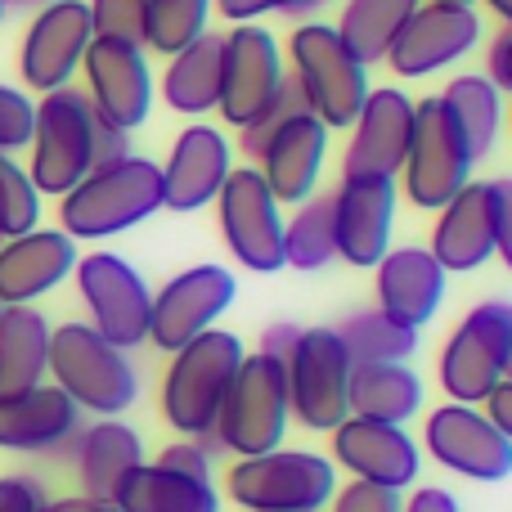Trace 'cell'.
I'll return each mask as SVG.
<instances>
[{
	"label": "cell",
	"instance_id": "d6986e66",
	"mask_svg": "<svg viewBox=\"0 0 512 512\" xmlns=\"http://www.w3.org/2000/svg\"><path fill=\"white\" fill-rule=\"evenodd\" d=\"M400 189L391 176H342L333 194V234L337 256L355 270H373L391 252Z\"/></svg>",
	"mask_w": 512,
	"mask_h": 512
},
{
	"label": "cell",
	"instance_id": "e0dca14e",
	"mask_svg": "<svg viewBox=\"0 0 512 512\" xmlns=\"http://www.w3.org/2000/svg\"><path fill=\"white\" fill-rule=\"evenodd\" d=\"M81 77H86V99L99 122L117 126L126 135L149 122L158 86H153V68L144 45L95 36L86 59H81Z\"/></svg>",
	"mask_w": 512,
	"mask_h": 512
},
{
	"label": "cell",
	"instance_id": "484cf974",
	"mask_svg": "<svg viewBox=\"0 0 512 512\" xmlns=\"http://www.w3.org/2000/svg\"><path fill=\"white\" fill-rule=\"evenodd\" d=\"M77 243L63 230H27L0 243V306H36L77 270Z\"/></svg>",
	"mask_w": 512,
	"mask_h": 512
},
{
	"label": "cell",
	"instance_id": "9a60e30c",
	"mask_svg": "<svg viewBox=\"0 0 512 512\" xmlns=\"http://www.w3.org/2000/svg\"><path fill=\"white\" fill-rule=\"evenodd\" d=\"M95 27H90L86 0H50L32 14L18 45V77L32 95H50V90L72 86V77L81 72Z\"/></svg>",
	"mask_w": 512,
	"mask_h": 512
},
{
	"label": "cell",
	"instance_id": "d4e9b609",
	"mask_svg": "<svg viewBox=\"0 0 512 512\" xmlns=\"http://www.w3.org/2000/svg\"><path fill=\"white\" fill-rule=\"evenodd\" d=\"M81 432V409L54 382L27 391H0V450L63 454Z\"/></svg>",
	"mask_w": 512,
	"mask_h": 512
},
{
	"label": "cell",
	"instance_id": "7dc6e473",
	"mask_svg": "<svg viewBox=\"0 0 512 512\" xmlns=\"http://www.w3.org/2000/svg\"><path fill=\"white\" fill-rule=\"evenodd\" d=\"M117 158H131V135L117 131V126H108V122H99L95 126V167L117 162Z\"/></svg>",
	"mask_w": 512,
	"mask_h": 512
},
{
	"label": "cell",
	"instance_id": "44dd1931",
	"mask_svg": "<svg viewBox=\"0 0 512 512\" xmlns=\"http://www.w3.org/2000/svg\"><path fill=\"white\" fill-rule=\"evenodd\" d=\"M351 144L342 158V176H400L414 131V99L400 86H378L364 95L355 122L346 126Z\"/></svg>",
	"mask_w": 512,
	"mask_h": 512
},
{
	"label": "cell",
	"instance_id": "52a82bcc",
	"mask_svg": "<svg viewBox=\"0 0 512 512\" xmlns=\"http://www.w3.org/2000/svg\"><path fill=\"white\" fill-rule=\"evenodd\" d=\"M337 490L333 459L315 450H270L234 459L225 495L243 512H324Z\"/></svg>",
	"mask_w": 512,
	"mask_h": 512
},
{
	"label": "cell",
	"instance_id": "2e32d148",
	"mask_svg": "<svg viewBox=\"0 0 512 512\" xmlns=\"http://www.w3.org/2000/svg\"><path fill=\"white\" fill-rule=\"evenodd\" d=\"M283 81H288V63H283L274 32H265L261 23H239L221 45V104H216V113L225 117V126L243 131L274 104Z\"/></svg>",
	"mask_w": 512,
	"mask_h": 512
},
{
	"label": "cell",
	"instance_id": "db71d44e",
	"mask_svg": "<svg viewBox=\"0 0 512 512\" xmlns=\"http://www.w3.org/2000/svg\"><path fill=\"white\" fill-rule=\"evenodd\" d=\"M0 5H5V9H32V14H36V9L50 5V0H0Z\"/></svg>",
	"mask_w": 512,
	"mask_h": 512
},
{
	"label": "cell",
	"instance_id": "3957f363",
	"mask_svg": "<svg viewBox=\"0 0 512 512\" xmlns=\"http://www.w3.org/2000/svg\"><path fill=\"white\" fill-rule=\"evenodd\" d=\"M243 355L248 351H243L239 333H225V328H207V333H198L194 342H185L171 355L158 400L171 432L189 436V441L212 436L216 414H221L225 391H230Z\"/></svg>",
	"mask_w": 512,
	"mask_h": 512
},
{
	"label": "cell",
	"instance_id": "1f68e13d",
	"mask_svg": "<svg viewBox=\"0 0 512 512\" xmlns=\"http://www.w3.org/2000/svg\"><path fill=\"white\" fill-rule=\"evenodd\" d=\"M50 373V319L36 306H0V391L41 387Z\"/></svg>",
	"mask_w": 512,
	"mask_h": 512
},
{
	"label": "cell",
	"instance_id": "ffe728a7",
	"mask_svg": "<svg viewBox=\"0 0 512 512\" xmlns=\"http://www.w3.org/2000/svg\"><path fill=\"white\" fill-rule=\"evenodd\" d=\"M328 450H333V468L351 472L355 481H373V486L409 490L423 472V445L391 423H369V418H346L328 432Z\"/></svg>",
	"mask_w": 512,
	"mask_h": 512
},
{
	"label": "cell",
	"instance_id": "74e56055",
	"mask_svg": "<svg viewBox=\"0 0 512 512\" xmlns=\"http://www.w3.org/2000/svg\"><path fill=\"white\" fill-rule=\"evenodd\" d=\"M36 225H41V194L27 167L14 162V153H0V239H18Z\"/></svg>",
	"mask_w": 512,
	"mask_h": 512
},
{
	"label": "cell",
	"instance_id": "836d02e7",
	"mask_svg": "<svg viewBox=\"0 0 512 512\" xmlns=\"http://www.w3.org/2000/svg\"><path fill=\"white\" fill-rule=\"evenodd\" d=\"M423 0H346L342 18H337V36L346 41V50L369 68V63H382L387 50L396 45L400 27L414 18V9Z\"/></svg>",
	"mask_w": 512,
	"mask_h": 512
},
{
	"label": "cell",
	"instance_id": "f5cc1de1",
	"mask_svg": "<svg viewBox=\"0 0 512 512\" xmlns=\"http://www.w3.org/2000/svg\"><path fill=\"white\" fill-rule=\"evenodd\" d=\"M486 9L495 18H504V27H512V0H486Z\"/></svg>",
	"mask_w": 512,
	"mask_h": 512
},
{
	"label": "cell",
	"instance_id": "c3c4849f",
	"mask_svg": "<svg viewBox=\"0 0 512 512\" xmlns=\"http://www.w3.org/2000/svg\"><path fill=\"white\" fill-rule=\"evenodd\" d=\"M400 512H463V508L445 486H418L414 495H405V508Z\"/></svg>",
	"mask_w": 512,
	"mask_h": 512
},
{
	"label": "cell",
	"instance_id": "11a10c76",
	"mask_svg": "<svg viewBox=\"0 0 512 512\" xmlns=\"http://www.w3.org/2000/svg\"><path fill=\"white\" fill-rule=\"evenodd\" d=\"M504 382H512V315H508V355H504Z\"/></svg>",
	"mask_w": 512,
	"mask_h": 512
},
{
	"label": "cell",
	"instance_id": "f35d334b",
	"mask_svg": "<svg viewBox=\"0 0 512 512\" xmlns=\"http://www.w3.org/2000/svg\"><path fill=\"white\" fill-rule=\"evenodd\" d=\"M86 9L95 36L131 45H144V36H149V0H86Z\"/></svg>",
	"mask_w": 512,
	"mask_h": 512
},
{
	"label": "cell",
	"instance_id": "7c38bea8",
	"mask_svg": "<svg viewBox=\"0 0 512 512\" xmlns=\"http://www.w3.org/2000/svg\"><path fill=\"white\" fill-rule=\"evenodd\" d=\"M216 221L230 256L252 274L283 270V203L256 167H230L216 194Z\"/></svg>",
	"mask_w": 512,
	"mask_h": 512
},
{
	"label": "cell",
	"instance_id": "6da1fadb",
	"mask_svg": "<svg viewBox=\"0 0 512 512\" xmlns=\"http://www.w3.org/2000/svg\"><path fill=\"white\" fill-rule=\"evenodd\" d=\"M162 212V167L149 158H117L95 167L59 198V230L72 243L126 234Z\"/></svg>",
	"mask_w": 512,
	"mask_h": 512
},
{
	"label": "cell",
	"instance_id": "e575fe53",
	"mask_svg": "<svg viewBox=\"0 0 512 512\" xmlns=\"http://www.w3.org/2000/svg\"><path fill=\"white\" fill-rule=\"evenodd\" d=\"M337 337H342L351 364H409L418 351L414 328H400L396 319H387L378 306L346 315Z\"/></svg>",
	"mask_w": 512,
	"mask_h": 512
},
{
	"label": "cell",
	"instance_id": "60d3db41",
	"mask_svg": "<svg viewBox=\"0 0 512 512\" xmlns=\"http://www.w3.org/2000/svg\"><path fill=\"white\" fill-rule=\"evenodd\" d=\"M405 508V490L391 486H373V481H346V486L333 490L328 499V512H400Z\"/></svg>",
	"mask_w": 512,
	"mask_h": 512
},
{
	"label": "cell",
	"instance_id": "4316f807",
	"mask_svg": "<svg viewBox=\"0 0 512 512\" xmlns=\"http://www.w3.org/2000/svg\"><path fill=\"white\" fill-rule=\"evenodd\" d=\"M373 270H378V310L400 328L423 333L441 310L445 279H450L436 256L427 248H391Z\"/></svg>",
	"mask_w": 512,
	"mask_h": 512
},
{
	"label": "cell",
	"instance_id": "ab89813d",
	"mask_svg": "<svg viewBox=\"0 0 512 512\" xmlns=\"http://www.w3.org/2000/svg\"><path fill=\"white\" fill-rule=\"evenodd\" d=\"M32 117H36V99L18 86L0 81V153H18L32 140Z\"/></svg>",
	"mask_w": 512,
	"mask_h": 512
},
{
	"label": "cell",
	"instance_id": "5bb4252c",
	"mask_svg": "<svg viewBox=\"0 0 512 512\" xmlns=\"http://www.w3.org/2000/svg\"><path fill=\"white\" fill-rule=\"evenodd\" d=\"M239 283L225 265L203 261L189 270L171 274L158 292H153V310H149V342L158 351L176 355L185 342H194L198 333L216 328V319L234 306Z\"/></svg>",
	"mask_w": 512,
	"mask_h": 512
},
{
	"label": "cell",
	"instance_id": "8992f818",
	"mask_svg": "<svg viewBox=\"0 0 512 512\" xmlns=\"http://www.w3.org/2000/svg\"><path fill=\"white\" fill-rule=\"evenodd\" d=\"M288 72L306 95V108L328 126L346 131L369 95V68L346 50L333 23H297L288 36Z\"/></svg>",
	"mask_w": 512,
	"mask_h": 512
},
{
	"label": "cell",
	"instance_id": "f546056e",
	"mask_svg": "<svg viewBox=\"0 0 512 512\" xmlns=\"http://www.w3.org/2000/svg\"><path fill=\"white\" fill-rule=\"evenodd\" d=\"M423 396V378L409 364H351V387H346L351 418L405 427L423 409Z\"/></svg>",
	"mask_w": 512,
	"mask_h": 512
},
{
	"label": "cell",
	"instance_id": "94428289",
	"mask_svg": "<svg viewBox=\"0 0 512 512\" xmlns=\"http://www.w3.org/2000/svg\"><path fill=\"white\" fill-rule=\"evenodd\" d=\"M0 243H5V239H0Z\"/></svg>",
	"mask_w": 512,
	"mask_h": 512
},
{
	"label": "cell",
	"instance_id": "cb8c5ba5",
	"mask_svg": "<svg viewBox=\"0 0 512 512\" xmlns=\"http://www.w3.org/2000/svg\"><path fill=\"white\" fill-rule=\"evenodd\" d=\"M427 252L436 256L445 274H472L486 261H495V189L490 180H468L436 212Z\"/></svg>",
	"mask_w": 512,
	"mask_h": 512
},
{
	"label": "cell",
	"instance_id": "9f6ffc18",
	"mask_svg": "<svg viewBox=\"0 0 512 512\" xmlns=\"http://www.w3.org/2000/svg\"><path fill=\"white\" fill-rule=\"evenodd\" d=\"M436 5H472V0H436Z\"/></svg>",
	"mask_w": 512,
	"mask_h": 512
},
{
	"label": "cell",
	"instance_id": "d590c367",
	"mask_svg": "<svg viewBox=\"0 0 512 512\" xmlns=\"http://www.w3.org/2000/svg\"><path fill=\"white\" fill-rule=\"evenodd\" d=\"M333 261H337L333 198H306L292 216H283V265L310 274Z\"/></svg>",
	"mask_w": 512,
	"mask_h": 512
},
{
	"label": "cell",
	"instance_id": "816d5d0a",
	"mask_svg": "<svg viewBox=\"0 0 512 512\" xmlns=\"http://www.w3.org/2000/svg\"><path fill=\"white\" fill-rule=\"evenodd\" d=\"M36 512H104V504H95L86 495H63V499H45Z\"/></svg>",
	"mask_w": 512,
	"mask_h": 512
},
{
	"label": "cell",
	"instance_id": "f1b7e54d",
	"mask_svg": "<svg viewBox=\"0 0 512 512\" xmlns=\"http://www.w3.org/2000/svg\"><path fill=\"white\" fill-rule=\"evenodd\" d=\"M221 32H203L198 41H189L185 50L167 54L162 68V104L180 117L203 122V113H216L221 104Z\"/></svg>",
	"mask_w": 512,
	"mask_h": 512
},
{
	"label": "cell",
	"instance_id": "8fae6325",
	"mask_svg": "<svg viewBox=\"0 0 512 512\" xmlns=\"http://www.w3.org/2000/svg\"><path fill=\"white\" fill-rule=\"evenodd\" d=\"M77 297L86 306V324L99 337H108L122 351L149 342V310H153V292L144 283V274L135 270L126 256L117 252H90L77 256Z\"/></svg>",
	"mask_w": 512,
	"mask_h": 512
},
{
	"label": "cell",
	"instance_id": "ba28073f",
	"mask_svg": "<svg viewBox=\"0 0 512 512\" xmlns=\"http://www.w3.org/2000/svg\"><path fill=\"white\" fill-rule=\"evenodd\" d=\"M472 167H477V158H472L463 131L454 126V117L445 113L441 95L418 99L414 131H409V153H405L396 189H405V198L418 212H441L472 180Z\"/></svg>",
	"mask_w": 512,
	"mask_h": 512
},
{
	"label": "cell",
	"instance_id": "30bf717a",
	"mask_svg": "<svg viewBox=\"0 0 512 512\" xmlns=\"http://www.w3.org/2000/svg\"><path fill=\"white\" fill-rule=\"evenodd\" d=\"M288 405L306 432H333L351 418L346 387H351V355H346L337 328H301L288 360Z\"/></svg>",
	"mask_w": 512,
	"mask_h": 512
},
{
	"label": "cell",
	"instance_id": "5b68a950",
	"mask_svg": "<svg viewBox=\"0 0 512 512\" xmlns=\"http://www.w3.org/2000/svg\"><path fill=\"white\" fill-rule=\"evenodd\" d=\"M95 108H90L86 90L63 86L36 99L32 117V158H27V176H32L41 198H63L77 180L95 171Z\"/></svg>",
	"mask_w": 512,
	"mask_h": 512
},
{
	"label": "cell",
	"instance_id": "7bdbcfd3",
	"mask_svg": "<svg viewBox=\"0 0 512 512\" xmlns=\"http://www.w3.org/2000/svg\"><path fill=\"white\" fill-rule=\"evenodd\" d=\"M212 9H221L234 27L239 23H256L265 14H288V18H301L310 9H319V0H212Z\"/></svg>",
	"mask_w": 512,
	"mask_h": 512
},
{
	"label": "cell",
	"instance_id": "277c9868",
	"mask_svg": "<svg viewBox=\"0 0 512 512\" xmlns=\"http://www.w3.org/2000/svg\"><path fill=\"white\" fill-rule=\"evenodd\" d=\"M288 423H292V405H288L283 360H274L265 351L243 355L239 373H234L230 391H225L221 414H216V427H212L221 454L252 459V454L283 450Z\"/></svg>",
	"mask_w": 512,
	"mask_h": 512
},
{
	"label": "cell",
	"instance_id": "9c48e42d",
	"mask_svg": "<svg viewBox=\"0 0 512 512\" xmlns=\"http://www.w3.org/2000/svg\"><path fill=\"white\" fill-rule=\"evenodd\" d=\"M512 301H481L459 319L436 355V382L454 405H486V396L504 382Z\"/></svg>",
	"mask_w": 512,
	"mask_h": 512
},
{
	"label": "cell",
	"instance_id": "4dcf8cb0",
	"mask_svg": "<svg viewBox=\"0 0 512 512\" xmlns=\"http://www.w3.org/2000/svg\"><path fill=\"white\" fill-rule=\"evenodd\" d=\"M117 512H221V490L212 481H194L162 463H140L113 490Z\"/></svg>",
	"mask_w": 512,
	"mask_h": 512
},
{
	"label": "cell",
	"instance_id": "8d00e7d4",
	"mask_svg": "<svg viewBox=\"0 0 512 512\" xmlns=\"http://www.w3.org/2000/svg\"><path fill=\"white\" fill-rule=\"evenodd\" d=\"M207 18H212V0H149V36H144V50L158 54H176L189 41L207 32Z\"/></svg>",
	"mask_w": 512,
	"mask_h": 512
},
{
	"label": "cell",
	"instance_id": "681fc988",
	"mask_svg": "<svg viewBox=\"0 0 512 512\" xmlns=\"http://www.w3.org/2000/svg\"><path fill=\"white\" fill-rule=\"evenodd\" d=\"M481 409H486L490 423H495L499 432L512 441V382H499V387L486 396V405H481Z\"/></svg>",
	"mask_w": 512,
	"mask_h": 512
},
{
	"label": "cell",
	"instance_id": "603a6c76",
	"mask_svg": "<svg viewBox=\"0 0 512 512\" xmlns=\"http://www.w3.org/2000/svg\"><path fill=\"white\" fill-rule=\"evenodd\" d=\"M328 135L333 131L310 108L283 117L270 131L261 158H256V171H261V180L270 185V194L283 207H301L306 198H315L319 171H324V158H328Z\"/></svg>",
	"mask_w": 512,
	"mask_h": 512
},
{
	"label": "cell",
	"instance_id": "83f0119b",
	"mask_svg": "<svg viewBox=\"0 0 512 512\" xmlns=\"http://www.w3.org/2000/svg\"><path fill=\"white\" fill-rule=\"evenodd\" d=\"M77 468V481H81V495L95 499V504H113V490L117 481L126 477L131 468H140L144 459V441L131 423L122 418H95V423H81V432L68 441L63 450Z\"/></svg>",
	"mask_w": 512,
	"mask_h": 512
},
{
	"label": "cell",
	"instance_id": "91938a15",
	"mask_svg": "<svg viewBox=\"0 0 512 512\" xmlns=\"http://www.w3.org/2000/svg\"><path fill=\"white\" fill-rule=\"evenodd\" d=\"M319 5H328V0H319Z\"/></svg>",
	"mask_w": 512,
	"mask_h": 512
},
{
	"label": "cell",
	"instance_id": "bcb514c9",
	"mask_svg": "<svg viewBox=\"0 0 512 512\" xmlns=\"http://www.w3.org/2000/svg\"><path fill=\"white\" fill-rule=\"evenodd\" d=\"M486 77L495 81L504 95H512V27H504V32L490 41V54H486Z\"/></svg>",
	"mask_w": 512,
	"mask_h": 512
},
{
	"label": "cell",
	"instance_id": "d6a6232c",
	"mask_svg": "<svg viewBox=\"0 0 512 512\" xmlns=\"http://www.w3.org/2000/svg\"><path fill=\"white\" fill-rule=\"evenodd\" d=\"M441 104H445V113L454 117V126L463 131L472 158L481 162L486 153H495L499 131H504V90H499L495 81L477 77V72H463V77H454L450 86L441 90Z\"/></svg>",
	"mask_w": 512,
	"mask_h": 512
},
{
	"label": "cell",
	"instance_id": "ac0fdd59",
	"mask_svg": "<svg viewBox=\"0 0 512 512\" xmlns=\"http://www.w3.org/2000/svg\"><path fill=\"white\" fill-rule=\"evenodd\" d=\"M481 41V14L472 5H436L423 0L414 9L405 27H400L396 45L387 50V68L405 81L432 77V72L459 63L463 54H472Z\"/></svg>",
	"mask_w": 512,
	"mask_h": 512
},
{
	"label": "cell",
	"instance_id": "680465c9",
	"mask_svg": "<svg viewBox=\"0 0 512 512\" xmlns=\"http://www.w3.org/2000/svg\"><path fill=\"white\" fill-rule=\"evenodd\" d=\"M104 512H117V508H113V504H104Z\"/></svg>",
	"mask_w": 512,
	"mask_h": 512
},
{
	"label": "cell",
	"instance_id": "7402d4cb",
	"mask_svg": "<svg viewBox=\"0 0 512 512\" xmlns=\"http://www.w3.org/2000/svg\"><path fill=\"white\" fill-rule=\"evenodd\" d=\"M230 167H234L230 140L207 122H189L171 144L167 162H162V207L167 212H203V207H212Z\"/></svg>",
	"mask_w": 512,
	"mask_h": 512
},
{
	"label": "cell",
	"instance_id": "4fadbf2b",
	"mask_svg": "<svg viewBox=\"0 0 512 512\" xmlns=\"http://www.w3.org/2000/svg\"><path fill=\"white\" fill-rule=\"evenodd\" d=\"M423 454L445 472L468 481H504L512 477V441L486 418L481 405H436L423 418Z\"/></svg>",
	"mask_w": 512,
	"mask_h": 512
},
{
	"label": "cell",
	"instance_id": "ee69618b",
	"mask_svg": "<svg viewBox=\"0 0 512 512\" xmlns=\"http://www.w3.org/2000/svg\"><path fill=\"white\" fill-rule=\"evenodd\" d=\"M45 504V486L36 477H0V512H36Z\"/></svg>",
	"mask_w": 512,
	"mask_h": 512
},
{
	"label": "cell",
	"instance_id": "f6af8a7d",
	"mask_svg": "<svg viewBox=\"0 0 512 512\" xmlns=\"http://www.w3.org/2000/svg\"><path fill=\"white\" fill-rule=\"evenodd\" d=\"M495 189V256L512 270V176L490 180Z\"/></svg>",
	"mask_w": 512,
	"mask_h": 512
},
{
	"label": "cell",
	"instance_id": "6f0895ef",
	"mask_svg": "<svg viewBox=\"0 0 512 512\" xmlns=\"http://www.w3.org/2000/svg\"><path fill=\"white\" fill-rule=\"evenodd\" d=\"M0 23H5V5H0Z\"/></svg>",
	"mask_w": 512,
	"mask_h": 512
},
{
	"label": "cell",
	"instance_id": "b9f144b4",
	"mask_svg": "<svg viewBox=\"0 0 512 512\" xmlns=\"http://www.w3.org/2000/svg\"><path fill=\"white\" fill-rule=\"evenodd\" d=\"M153 463H162V468L180 472V477H194V481H212V477H216V454L207 450L203 441H189V436L171 441Z\"/></svg>",
	"mask_w": 512,
	"mask_h": 512
},
{
	"label": "cell",
	"instance_id": "7a4b0ae2",
	"mask_svg": "<svg viewBox=\"0 0 512 512\" xmlns=\"http://www.w3.org/2000/svg\"><path fill=\"white\" fill-rule=\"evenodd\" d=\"M45 378L95 418H117L140 400V373L131 364V351L99 337L86 319L50 328V373Z\"/></svg>",
	"mask_w": 512,
	"mask_h": 512
},
{
	"label": "cell",
	"instance_id": "f907efd6",
	"mask_svg": "<svg viewBox=\"0 0 512 512\" xmlns=\"http://www.w3.org/2000/svg\"><path fill=\"white\" fill-rule=\"evenodd\" d=\"M297 333H301L297 324H270V328L261 333V351L274 355V360H288V351H292V342H297Z\"/></svg>",
	"mask_w": 512,
	"mask_h": 512
}]
</instances>
